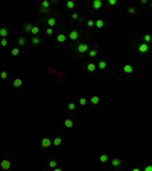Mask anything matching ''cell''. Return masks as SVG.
Here are the masks:
<instances>
[{
	"label": "cell",
	"mask_w": 152,
	"mask_h": 171,
	"mask_svg": "<svg viewBox=\"0 0 152 171\" xmlns=\"http://www.w3.org/2000/svg\"><path fill=\"white\" fill-rule=\"evenodd\" d=\"M76 50H78V53L84 55V53H87V52L90 50V46H88L87 43H79V44H78V47H76Z\"/></svg>",
	"instance_id": "cell-1"
},
{
	"label": "cell",
	"mask_w": 152,
	"mask_h": 171,
	"mask_svg": "<svg viewBox=\"0 0 152 171\" xmlns=\"http://www.w3.org/2000/svg\"><path fill=\"white\" fill-rule=\"evenodd\" d=\"M49 8H50V2H49V0H43L41 5H40V12L41 14H47Z\"/></svg>",
	"instance_id": "cell-2"
},
{
	"label": "cell",
	"mask_w": 152,
	"mask_h": 171,
	"mask_svg": "<svg viewBox=\"0 0 152 171\" xmlns=\"http://www.w3.org/2000/svg\"><path fill=\"white\" fill-rule=\"evenodd\" d=\"M0 166H2L3 171H9L11 169V160L9 159H3L2 162H0Z\"/></svg>",
	"instance_id": "cell-3"
},
{
	"label": "cell",
	"mask_w": 152,
	"mask_h": 171,
	"mask_svg": "<svg viewBox=\"0 0 152 171\" xmlns=\"http://www.w3.org/2000/svg\"><path fill=\"white\" fill-rule=\"evenodd\" d=\"M79 31L78 29H73V31H70V35H68V38H70V41H76L79 38Z\"/></svg>",
	"instance_id": "cell-4"
},
{
	"label": "cell",
	"mask_w": 152,
	"mask_h": 171,
	"mask_svg": "<svg viewBox=\"0 0 152 171\" xmlns=\"http://www.w3.org/2000/svg\"><path fill=\"white\" fill-rule=\"evenodd\" d=\"M41 147H43V148L52 147V139H50V138H43V139H41Z\"/></svg>",
	"instance_id": "cell-5"
},
{
	"label": "cell",
	"mask_w": 152,
	"mask_h": 171,
	"mask_svg": "<svg viewBox=\"0 0 152 171\" xmlns=\"http://www.w3.org/2000/svg\"><path fill=\"white\" fill-rule=\"evenodd\" d=\"M91 6H93V9H94V11H98V9H100V8L104 6V2H102V0H94Z\"/></svg>",
	"instance_id": "cell-6"
},
{
	"label": "cell",
	"mask_w": 152,
	"mask_h": 171,
	"mask_svg": "<svg viewBox=\"0 0 152 171\" xmlns=\"http://www.w3.org/2000/svg\"><path fill=\"white\" fill-rule=\"evenodd\" d=\"M138 52H140V53H148V52H149V44L142 43V44L138 46Z\"/></svg>",
	"instance_id": "cell-7"
},
{
	"label": "cell",
	"mask_w": 152,
	"mask_h": 171,
	"mask_svg": "<svg viewBox=\"0 0 152 171\" xmlns=\"http://www.w3.org/2000/svg\"><path fill=\"white\" fill-rule=\"evenodd\" d=\"M8 35H9L8 28H0V37H2V38H8Z\"/></svg>",
	"instance_id": "cell-8"
},
{
	"label": "cell",
	"mask_w": 152,
	"mask_h": 171,
	"mask_svg": "<svg viewBox=\"0 0 152 171\" xmlns=\"http://www.w3.org/2000/svg\"><path fill=\"white\" fill-rule=\"evenodd\" d=\"M56 23H58V20H56V17H50V18H47V25H49V28H53V26H56Z\"/></svg>",
	"instance_id": "cell-9"
},
{
	"label": "cell",
	"mask_w": 152,
	"mask_h": 171,
	"mask_svg": "<svg viewBox=\"0 0 152 171\" xmlns=\"http://www.w3.org/2000/svg\"><path fill=\"white\" fill-rule=\"evenodd\" d=\"M104 25H105V20H104V18H98V20L94 22V26H96L98 29H102Z\"/></svg>",
	"instance_id": "cell-10"
},
{
	"label": "cell",
	"mask_w": 152,
	"mask_h": 171,
	"mask_svg": "<svg viewBox=\"0 0 152 171\" xmlns=\"http://www.w3.org/2000/svg\"><path fill=\"white\" fill-rule=\"evenodd\" d=\"M123 72H125V73H132V72H134V66L125 64V66H123Z\"/></svg>",
	"instance_id": "cell-11"
},
{
	"label": "cell",
	"mask_w": 152,
	"mask_h": 171,
	"mask_svg": "<svg viewBox=\"0 0 152 171\" xmlns=\"http://www.w3.org/2000/svg\"><path fill=\"white\" fill-rule=\"evenodd\" d=\"M90 102H91L93 105H98V104L100 102V98L98 96V95H94V96H91V98H90Z\"/></svg>",
	"instance_id": "cell-12"
},
{
	"label": "cell",
	"mask_w": 152,
	"mask_h": 171,
	"mask_svg": "<svg viewBox=\"0 0 152 171\" xmlns=\"http://www.w3.org/2000/svg\"><path fill=\"white\" fill-rule=\"evenodd\" d=\"M52 145H55V147H60V145H62V138H55L53 141H52Z\"/></svg>",
	"instance_id": "cell-13"
},
{
	"label": "cell",
	"mask_w": 152,
	"mask_h": 171,
	"mask_svg": "<svg viewBox=\"0 0 152 171\" xmlns=\"http://www.w3.org/2000/svg\"><path fill=\"white\" fill-rule=\"evenodd\" d=\"M111 165H112L114 168H119V166L122 165V160H120L119 157H116V159H112V160H111Z\"/></svg>",
	"instance_id": "cell-14"
},
{
	"label": "cell",
	"mask_w": 152,
	"mask_h": 171,
	"mask_svg": "<svg viewBox=\"0 0 152 171\" xmlns=\"http://www.w3.org/2000/svg\"><path fill=\"white\" fill-rule=\"evenodd\" d=\"M12 86H14V87H17V89H18V87H22V86H23L22 78H15V80H14V83H12Z\"/></svg>",
	"instance_id": "cell-15"
},
{
	"label": "cell",
	"mask_w": 152,
	"mask_h": 171,
	"mask_svg": "<svg viewBox=\"0 0 152 171\" xmlns=\"http://www.w3.org/2000/svg\"><path fill=\"white\" fill-rule=\"evenodd\" d=\"M30 43H32L34 46H38V44L41 43V38H40V37H32V38H30Z\"/></svg>",
	"instance_id": "cell-16"
},
{
	"label": "cell",
	"mask_w": 152,
	"mask_h": 171,
	"mask_svg": "<svg viewBox=\"0 0 152 171\" xmlns=\"http://www.w3.org/2000/svg\"><path fill=\"white\" fill-rule=\"evenodd\" d=\"M73 125H74V122H73L72 119H66V121H64V127H66V128H73Z\"/></svg>",
	"instance_id": "cell-17"
},
{
	"label": "cell",
	"mask_w": 152,
	"mask_h": 171,
	"mask_svg": "<svg viewBox=\"0 0 152 171\" xmlns=\"http://www.w3.org/2000/svg\"><path fill=\"white\" fill-rule=\"evenodd\" d=\"M87 69H88V72H96V69H98V66L94 64L93 61L91 63H88V66H87Z\"/></svg>",
	"instance_id": "cell-18"
},
{
	"label": "cell",
	"mask_w": 152,
	"mask_h": 171,
	"mask_svg": "<svg viewBox=\"0 0 152 171\" xmlns=\"http://www.w3.org/2000/svg\"><path fill=\"white\" fill-rule=\"evenodd\" d=\"M30 34H32V37H38V34H40V28H38V26H32Z\"/></svg>",
	"instance_id": "cell-19"
},
{
	"label": "cell",
	"mask_w": 152,
	"mask_h": 171,
	"mask_svg": "<svg viewBox=\"0 0 152 171\" xmlns=\"http://www.w3.org/2000/svg\"><path fill=\"white\" fill-rule=\"evenodd\" d=\"M56 40H58V43H64V41L67 40V35H64V34H58Z\"/></svg>",
	"instance_id": "cell-20"
},
{
	"label": "cell",
	"mask_w": 152,
	"mask_h": 171,
	"mask_svg": "<svg viewBox=\"0 0 152 171\" xmlns=\"http://www.w3.org/2000/svg\"><path fill=\"white\" fill-rule=\"evenodd\" d=\"M32 23H26L24 26H23V29H24V32H28V34H30V31H32Z\"/></svg>",
	"instance_id": "cell-21"
},
{
	"label": "cell",
	"mask_w": 152,
	"mask_h": 171,
	"mask_svg": "<svg viewBox=\"0 0 152 171\" xmlns=\"http://www.w3.org/2000/svg\"><path fill=\"white\" fill-rule=\"evenodd\" d=\"M106 66H108V64H106V61H99V64H98V67H99L100 70H105V69H106Z\"/></svg>",
	"instance_id": "cell-22"
},
{
	"label": "cell",
	"mask_w": 152,
	"mask_h": 171,
	"mask_svg": "<svg viewBox=\"0 0 152 171\" xmlns=\"http://www.w3.org/2000/svg\"><path fill=\"white\" fill-rule=\"evenodd\" d=\"M99 160H100L102 163H106V162L110 160V157H108V154H102V156L99 157Z\"/></svg>",
	"instance_id": "cell-23"
},
{
	"label": "cell",
	"mask_w": 152,
	"mask_h": 171,
	"mask_svg": "<svg viewBox=\"0 0 152 171\" xmlns=\"http://www.w3.org/2000/svg\"><path fill=\"white\" fill-rule=\"evenodd\" d=\"M88 55L91 56V58H94V56L98 55V49H90V50H88Z\"/></svg>",
	"instance_id": "cell-24"
},
{
	"label": "cell",
	"mask_w": 152,
	"mask_h": 171,
	"mask_svg": "<svg viewBox=\"0 0 152 171\" xmlns=\"http://www.w3.org/2000/svg\"><path fill=\"white\" fill-rule=\"evenodd\" d=\"M143 40H144V43H146V44H149V43H150V40H152V37H150V34H146V35L143 37Z\"/></svg>",
	"instance_id": "cell-25"
},
{
	"label": "cell",
	"mask_w": 152,
	"mask_h": 171,
	"mask_svg": "<svg viewBox=\"0 0 152 171\" xmlns=\"http://www.w3.org/2000/svg\"><path fill=\"white\" fill-rule=\"evenodd\" d=\"M11 53H12L14 56H17V55H20V47H14V49H11Z\"/></svg>",
	"instance_id": "cell-26"
},
{
	"label": "cell",
	"mask_w": 152,
	"mask_h": 171,
	"mask_svg": "<svg viewBox=\"0 0 152 171\" xmlns=\"http://www.w3.org/2000/svg\"><path fill=\"white\" fill-rule=\"evenodd\" d=\"M66 6H67L68 9H73V8H74V2H73V0H68V2H66Z\"/></svg>",
	"instance_id": "cell-27"
},
{
	"label": "cell",
	"mask_w": 152,
	"mask_h": 171,
	"mask_svg": "<svg viewBox=\"0 0 152 171\" xmlns=\"http://www.w3.org/2000/svg\"><path fill=\"white\" fill-rule=\"evenodd\" d=\"M67 107H68V110H70V111H74V110H76V104H74V102H68V105H67Z\"/></svg>",
	"instance_id": "cell-28"
},
{
	"label": "cell",
	"mask_w": 152,
	"mask_h": 171,
	"mask_svg": "<svg viewBox=\"0 0 152 171\" xmlns=\"http://www.w3.org/2000/svg\"><path fill=\"white\" fill-rule=\"evenodd\" d=\"M49 166L53 169V168H56V166H58V162H56V160H50V162H49Z\"/></svg>",
	"instance_id": "cell-29"
},
{
	"label": "cell",
	"mask_w": 152,
	"mask_h": 171,
	"mask_svg": "<svg viewBox=\"0 0 152 171\" xmlns=\"http://www.w3.org/2000/svg\"><path fill=\"white\" fill-rule=\"evenodd\" d=\"M0 78H2V80H6V78H8V72H6V70L0 72Z\"/></svg>",
	"instance_id": "cell-30"
},
{
	"label": "cell",
	"mask_w": 152,
	"mask_h": 171,
	"mask_svg": "<svg viewBox=\"0 0 152 171\" xmlns=\"http://www.w3.org/2000/svg\"><path fill=\"white\" fill-rule=\"evenodd\" d=\"M0 44H2L3 47H6L8 46V38H2V40H0Z\"/></svg>",
	"instance_id": "cell-31"
},
{
	"label": "cell",
	"mask_w": 152,
	"mask_h": 171,
	"mask_svg": "<svg viewBox=\"0 0 152 171\" xmlns=\"http://www.w3.org/2000/svg\"><path fill=\"white\" fill-rule=\"evenodd\" d=\"M87 26L88 28H94V20H91V18H90V20H87Z\"/></svg>",
	"instance_id": "cell-32"
},
{
	"label": "cell",
	"mask_w": 152,
	"mask_h": 171,
	"mask_svg": "<svg viewBox=\"0 0 152 171\" xmlns=\"http://www.w3.org/2000/svg\"><path fill=\"white\" fill-rule=\"evenodd\" d=\"M87 102H88V101H87L85 98H79V104H81L82 107H84V105H87Z\"/></svg>",
	"instance_id": "cell-33"
},
{
	"label": "cell",
	"mask_w": 152,
	"mask_h": 171,
	"mask_svg": "<svg viewBox=\"0 0 152 171\" xmlns=\"http://www.w3.org/2000/svg\"><path fill=\"white\" fill-rule=\"evenodd\" d=\"M17 43L20 44V46H23V44H26V40H24L23 37H22V38H18V40H17Z\"/></svg>",
	"instance_id": "cell-34"
},
{
	"label": "cell",
	"mask_w": 152,
	"mask_h": 171,
	"mask_svg": "<svg viewBox=\"0 0 152 171\" xmlns=\"http://www.w3.org/2000/svg\"><path fill=\"white\" fill-rule=\"evenodd\" d=\"M46 34L47 35H53V28H47L46 29Z\"/></svg>",
	"instance_id": "cell-35"
},
{
	"label": "cell",
	"mask_w": 152,
	"mask_h": 171,
	"mask_svg": "<svg viewBox=\"0 0 152 171\" xmlns=\"http://www.w3.org/2000/svg\"><path fill=\"white\" fill-rule=\"evenodd\" d=\"M128 12H129V14H136V8H134V6H131V8L128 9Z\"/></svg>",
	"instance_id": "cell-36"
},
{
	"label": "cell",
	"mask_w": 152,
	"mask_h": 171,
	"mask_svg": "<svg viewBox=\"0 0 152 171\" xmlns=\"http://www.w3.org/2000/svg\"><path fill=\"white\" fill-rule=\"evenodd\" d=\"M108 3H110L111 6H116V5H117V0H110V2H108Z\"/></svg>",
	"instance_id": "cell-37"
},
{
	"label": "cell",
	"mask_w": 152,
	"mask_h": 171,
	"mask_svg": "<svg viewBox=\"0 0 152 171\" xmlns=\"http://www.w3.org/2000/svg\"><path fill=\"white\" fill-rule=\"evenodd\" d=\"M72 18L73 20H79V15L78 14H72Z\"/></svg>",
	"instance_id": "cell-38"
},
{
	"label": "cell",
	"mask_w": 152,
	"mask_h": 171,
	"mask_svg": "<svg viewBox=\"0 0 152 171\" xmlns=\"http://www.w3.org/2000/svg\"><path fill=\"white\" fill-rule=\"evenodd\" d=\"M144 171H152V166H150V165H146V168H144Z\"/></svg>",
	"instance_id": "cell-39"
},
{
	"label": "cell",
	"mask_w": 152,
	"mask_h": 171,
	"mask_svg": "<svg viewBox=\"0 0 152 171\" xmlns=\"http://www.w3.org/2000/svg\"><path fill=\"white\" fill-rule=\"evenodd\" d=\"M53 171H62L61 168H58V166H56V168H53Z\"/></svg>",
	"instance_id": "cell-40"
},
{
	"label": "cell",
	"mask_w": 152,
	"mask_h": 171,
	"mask_svg": "<svg viewBox=\"0 0 152 171\" xmlns=\"http://www.w3.org/2000/svg\"><path fill=\"white\" fill-rule=\"evenodd\" d=\"M131 171H142V169H140V168H132Z\"/></svg>",
	"instance_id": "cell-41"
}]
</instances>
